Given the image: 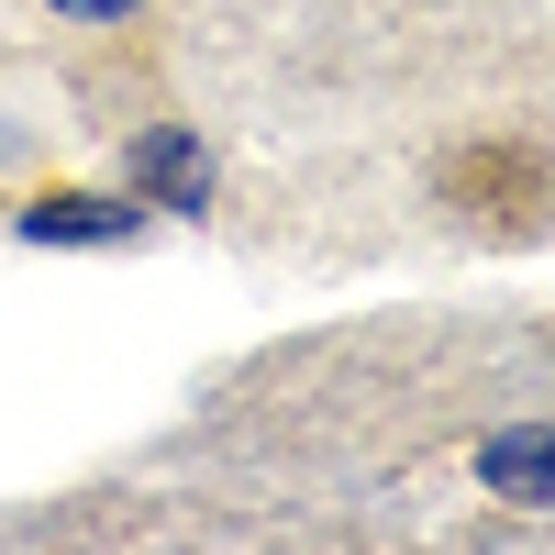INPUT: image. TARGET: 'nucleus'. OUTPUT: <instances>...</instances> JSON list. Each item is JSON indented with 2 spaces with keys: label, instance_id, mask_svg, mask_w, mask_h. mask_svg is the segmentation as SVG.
<instances>
[{
  "label": "nucleus",
  "instance_id": "obj_1",
  "mask_svg": "<svg viewBox=\"0 0 555 555\" xmlns=\"http://www.w3.org/2000/svg\"><path fill=\"white\" fill-rule=\"evenodd\" d=\"M133 190H145L156 211H201V201H211V156H201L178 122H156L145 145H133Z\"/></svg>",
  "mask_w": 555,
  "mask_h": 555
},
{
  "label": "nucleus",
  "instance_id": "obj_2",
  "mask_svg": "<svg viewBox=\"0 0 555 555\" xmlns=\"http://www.w3.org/2000/svg\"><path fill=\"white\" fill-rule=\"evenodd\" d=\"M478 478H489L500 500H555V423L489 434V444H478Z\"/></svg>",
  "mask_w": 555,
  "mask_h": 555
},
{
  "label": "nucleus",
  "instance_id": "obj_3",
  "mask_svg": "<svg viewBox=\"0 0 555 555\" xmlns=\"http://www.w3.org/2000/svg\"><path fill=\"white\" fill-rule=\"evenodd\" d=\"M23 234H34V245H112V234H133V201L56 190V201H34V211H23Z\"/></svg>",
  "mask_w": 555,
  "mask_h": 555
},
{
  "label": "nucleus",
  "instance_id": "obj_4",
  "mask_svg": "<svg viewBox=\"0 0 555 555\" xmlns=\"http://www.w3.org/2000/svg\"><path fill=\"white\" fill-rule=\"evenodd\" d=\"M56 12H67V23H122L133 0H56Z\"/></svg>",
  "mask_w": 555,
  "mask_h": 555
}]
</instances>
